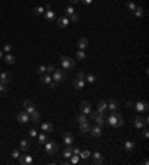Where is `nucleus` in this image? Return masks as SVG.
I'll list each match as a JSON object with an SVG mask.
<instances>
[{
	"instance_id": "nucleus-29",
	"label": "nucleus",
	"mask_w": 149,
	"mask_h": 165,
	"mask_svg": "<svg viewBox=\"0 0 149 165\" xmlns=\"http://www.w3.org/2000/svg\"><path fill=\"white\" fill-rule=\"evenodd\" d=\"M96 81H97L96 75H93V73H85V82L87 83H96Z\"/></svg>"
},
{
	"instance_id": "nucleus-36",
	"label": "nucleus",
	"mask_w": 149,
	"mask_h": 165,
	"mask_svg": "<svg viewBox=\"0 0 149 165\" xmlns=\"http://www.w3.org/2000/svg\"><path fill=\"white\" fill-rule=\"evenodd\" d=\"M87 121H88L87 115H84V113H81V115H76V122H78V124H81V122H87Z\"/></svg>"
},
{
	"instance_id": "nucleus-41",
	"label": "nucleus",
	"mask_w": 149,
	"mask_h": 165,
	"mask_svg": "<svg viewBox=\"0 0 149 165\" xmlns=\"http://www.w3.org/2000/svg\"><path fill=\"white\" fill-rule=\"evenodd\" d=\"M6 92H8V85L0 82V94H2V95H5Z\"/></svg>"
},
{
	"instance_id": "nucleus-30",
	"label": "nucleus",
	"mask_w": 149,
	"mask_h": 165,
	"mask_svg": "<svg viewBox=\"0 0 149 165\" xmlns=\"http://www.w3.org/2000/svg\"><path fill=\"white\" fill-rule=\"evenodd\" d=\"M108 109H109L111 112H116V110L119 109V106H118V103H116L115 100H111V101L108 103Z\"/></svg>"
},
{
	"instance_id": "nucleus-9",
	"label": "nucleus",
	"mask_w": 149,
	"mask_h": 165,
	"mask_svg": "<svg viewBox=\"0 0 149 165\" xmlns=\"http://www.w3.org/2000/svg\"><path fill=\"white\" fill-rule=\"evenodd\" d=\"M17 121H18L20 124H27V122H30V115L23 110V112H20V113L17 115Z\"/></svg>"
},
{
	"instance_id": "nucleus-49",
	"label": "nucleus",
	"mask_w": 149,
	"mask_h": 165,
	"mask_svg": "<svg viewBox=\"0 0 149 165\" xmlns=\"http://www.w3.org/2000/svg\"><path fill=\"white\" fill-rule=\"evenodd\" d=\"M72 150H73V155H79V153H81V149H79V147H76V146H73V149H72Z\"/></svg>"
},
{
	"instance_id": "nucleus-10",
	"label": "nucleus",
	"mask_w": 149,
	"mask_h": 165,
	"mask_svg": "<svg viewBox=\"0 0 149 165\" xmlns=\"http://www.w3.org/2000/svg\"><path fill=\"white\" fill-rule=\"evenodd\" d=\"M133 109H136L139 113H142V112H148L149 104H148V101H139V103H136V104H134V107H133Z\"/></svg>"
},
{
	"instance_id": "nucleus-18",
	"label": "nucleus",
	"mask_w": 149,
	"mask_h": 165,
	"mask_svg": "<svg viewBox=\"0 0 149 165\" xmlns=\"http://www.w3.org/2000/svg\"><path fill=\"white\" fill-rule=\"evenodd\" d=\"M124 149H125L128 153H131V152L136 149V143H134L133 140H127V141L124 143Z\"/></svg>"
},
{
	"instance_id": "nucleus-46",
	"label": "nucleus",
	"mask_w": 149,
	"mask_h": 165,
	"mask_svg": "<svg viewBox=\"0 0 149 165\" xmlns=\"http://www.w3.org/2000/svg\"><path fill=\"white\" fill-rule=\"evenodd\" d=\"M54 70H55V67H54L52 64H49V66H46V73H49V75H51V73H52Z\"/></svg>"
},
{
	"instance_id": "nucleus-44",
	"label": "nucleus",
	"mask_w": 149,
	"mask_h": 165,
	"mask_svg": "<svg viewBox=\"0 0 149 165\" xmlns=\"http://www.w3.org/2000/svg\"><path fill=\"white\" fill-rule=\"evenodd\" d=\"M3 51H5L6 54H11V51H12V45H9V43H6V45L3 46Z\"/></svg>"
},
{
	"instance_id": "nucleus-52",
	"label": "nucleus",
	"mask_w": 149,
	"mask_h": 165,
	"mask_svg": "<svg viewBox=\"0 0 149 165\" xmlns=\"http://www.w3.org/2000/svg\"><path fill=\"white\" fill-rule=\"evenodd\" d=\"M70 3H78V1H81V0H69Z\"/></svg>"
},
{
	"instance_id": "nucleus-37",
	"label": "nucleus",
	"mask_w": 149,
	"mask_h": 165,
	"mask_svg": "<svg viewBox=\"0 0 149 165\" xmlns=\"http://www.w3.org/2000/svg\"><path fill=\"white\" fill-rule=\"evenodd\" d=\"M79 161H81L79 155H72V156L69 158V162H70V164H78Z\"/></svg>"
},
{
	"instance_id": "nucleus-20",
	"label": "nucleus",
	"mask_w": 149,
	"mask_h": 165,
	"mask_svg": "<svg viewBox=\"0 0 149 165\" xmlns=\"http://www.w3.org/2000/svg\"><path fill=\"white\" fill-rule=\"evenodd\" d=\"M85 83H87L85 82V79H78V78H76L73 81V88L74 89H78V91H79V89H84Z\"/></svg>"
},
{
	"instance_id": "nucleus-8",
	"label": "nucleus",
	"mask_w": 149,
	"mask_h": 165,
	"mask_svg": "<svg viewBox=\"0 0 149 165\" xmlns=\"http://www.w3.org/2000/svg\"><path fill=\"white\" fill-rule=\"evenodd\" d=\"M23 107H24V112H27L29 115H30V113H33V112L36 110L35 103H33V101H30V100H26V101L23 103Z\"/></svg>"
},
{
	"instance_id": "nucleus-22",
	"label": "nucleus",
	"mask_w": 149,
	"mask_h": 165,
	"mask_svg": "<svg viewBox=\"0 0 149 165\" xmlns=\"http://www.w3.org/2000/svg\"><path fill=\"white\" fill-rule=\"evenodd\" d=\"M106 110H108V103H106V101H103V100H102V101H99V104H97V112L105 115V112H106Z\"/></svg>"
},
{
	"instance_id": "nucleus-15",
	"label": "nucleus",
	"mask_w": 149,
	"mask_h": 165,
	"mask_svg": "<svg viewBox=\"0 0 149 165\" xmlns=\"http://www.w3.org/2000/svg\"><path fill=\"white\" fill-rule=\"evenodd\" d=\"M91 155H93V159H94V164H97V165L105 164V158H103V155H102L100 152H94V153H91Z\"/></svg>"
},
{
	"instance_id": "nucleus-6",
	"label": "nucleus",
	"mask_w": 149,
	"mask_h": 165,
	"mask_svg": "<svg viewBox=\"0 0 149 165\" xmlns=\"http://www.w3.org/2000/svg\"><path fill=\"white\" fill-rule=\"evenodd\" d=\"M148 124H149V118H142L140 115L134 118V126L137 129H142L143 126H148Z\"/></svg>"
},
{
	"instance_id": "nucleus-50",
	"label": "nucleus",
	"mask_w": 149,
	"mask_h": 165,
	"mask_svg": "<svg viewBox=\"0 0 149 165\" xmlns=\"http://www.w3.org/2000/svg\"><path fill=\"white\" fill-rule=\"evenodd\" d=\"M81 1H82L84 4H93V1H94V0H81Z\"/></svg>"
},
{
	"instance_id": "nucleus-39",
	"label": "nucleus",
	"mask_w": 149,
	"mask_h": 165,
	"mask_svg": "<svg viewBox=\"0 0 149 165\" xmlns=\"http://www.w3.org/2000/svg\"><path fill=\"white\" fill-rule=\"evenodd\" d=\"M64 12H66V15H67V16H70V15H73L76 10L73 9V6H67V7L64 9Z\"/></svg>"
},
{
	"instance_id": "nucleus-38",
	"label": "nucleus",
	"mask_w": 149,
	"mask_h": 165,
	"mask_svg": "<svg viewBox=\"0 0 149 165\" xmlns=\"http://www.w3.org/2000/svg\"><path fill=\"white\" fill-rule=\"evenodd\" d=\"M125 6H127V9H128V10H130V12H133V10H134V9H136V7H137V6H136V3H134V1H127V4H125Z\"/></svg>"
},
{
	"instance_id": "nucleus-32",
	"label": "nucleus",
	"mask_w": 149,
	"mask_h": 165,
	"mask_svg": "<svg viewBox=\"0 0 149 165\" xmlns=\"http://www.w3.org/2000/svg\"><path fill=\"white\" fill-rule=\"evenodd\" d=\"M48 140H49V138H48L46 132H42V134H39V135H37V141H39L40 144H45Z\"/></svg>"
},
{
	"instance_id": "nucleus-19",
	"label": "nucleus",
	"mask_w": 149,
	"mask_h": 165,
	"mask_svg": "<svg viewBox=\"0 0 149 165\" xmlns=\"http://www.w3.org/2000/svg\"><path fill=\"white\" fill-rule=\"evenodd\" d=\"M40 128H42L43 132H52L54 131V124L52 122H43L40 125Z\"/></svg>"
},
{
	"instance_id": "nucleus-34",
	"label": "nucleus",
	"mask_w": 149,
	"mask_h": 165,
	"mask_svg": "<svg viewBox=\"0 0 149 165\" xmlns=\"http://www.w3.org/2000/svg\"><path fill=\"white\" fill-rule=\"evenodd\" d=\"M90 156H91V152H90V150H82V152L79 153V158L84 159V161H87Z\"/></svg>"
},
{
	"instance_id": "nucleus-51",
	"label": "nucleus",
	"mask_w": 149,
	"mask_h": 165,
	"mask_svg": "<svg viewBox=\"0 0 149 165\" xmlns=\"http://www.w3.org/2000/svg\"><path fill=\"white\" fill-rule=\"evenodd\" d=\"M125 106H127V107H134V103H131V101H127V103H125Z\"/></svg>"
},
{
	"instance_id": "nucleus-54",
	"label": "nucleus",
	"mask_w": 149,
	"mask_h": 165,
	"mask_svg": "<svg viewBox=\"0 0 149 165\" xmlns=\"http://www.w3.org/2000/svg\"><path fill=\"white\" fill-rule=\"evenodd\" d=\"M115 1H116V0H115Z\"/></svg>"
},
{
	"instance_id": "nucleus-40",
	"label": "nucleus",
	"mask_w": 149,
	"mask_h": 165,
	"mask_svg": "<svg viewBox=\"0 0 149 165\" xmlns=\"http://www.w3.org/2000/svg\"><path fill=\"white\" fill-rule=\"evenodd\" d=\"M37 73H39V75H45V73H46V66H45V64H40V66L37 67Z\"/></svg>"
},
{
	"instance_id": "nucleus-1",
	"label": "nucleus",
	"mask_w": 149,
	"mask_h": 165,
	"mask_svg": "<svg viewBox=\"0 0 149 165\" xmlns=\"http://www.w3.org/2000/svg\"><path fill=\"white\" fill-rule=\"evenodd\" d=\"M106 122L111 125L112 128H115V126H122V125H124V118H122L119 113L112 112L109 116H106Z\"/></svg>"
},
{
	"instance_id": "nucleus-11",
	"label": "nucleus",
	"mask_w": 149,
	"mask_h": 165,
	"mask_svg": "<svg viewBox=\"0 0 149 165\" xmlns=\"http://www.w3.org/2000/svg\"><path fill=\"white\" fill-rule=\"evenodd\" d=\"M18 161H20L21 165H30L33 164V156L32 155H20Z\"/></svg>"
},
{
	"instance_id": "nucleus-55",
	"label": "nucleus",
	"mask_w": 149,
	"mask_h": 165,
	"mask_svg": "<svg viewBox=\"0 0 149 165\" xmlns=\"http://www.w3.org/2000/svg\"><path fill=\"white\" fill-rule=\"evenodd\" d=\"M0 73H2V72H0Z\"/></svg>"
},
{
	"instance_id": "nucleus-2",
	"label": "nucleus",
	"mask_w": 149,
	"mask_h": 165,
	"mask_svg": "<svg viewBox=\"0 0 149 165\" xmlns=\"http://www.w3.org/2000/svg\"><path fill=\"white\" fill-rule=\"evenodd\" d=\"M51 75H52V81L57 83L66 81V70H64V69H55Z\"/></svg>"
},
{
	"instance_id": "nucleus-53",
	"label": "nucleus",
	"mask_w": 149,
	"mask_h": 165,
	"mask_svg": "<svg viewBox=\"0 0 149 165\" xmlns=\"http://www.w3.org/2000/svg\"><path fill=\"white\" fill-rule=\"evenodd\" d=\"M0 60H3V52L0 51Z\"/></svg>"
},
{
	"instance_id": "nucleus-43",
	"label": "nucleus",
	"mask_w": 149,
	"mask_h": 165,
	"mask_svg": "<svg viewBox=\"0 0 149 165\" xmlns=\"http://www.w3.org/2000/svg\"><path fill=\"white\" fill-rule=\"evenodd\" d=\"M20 155H21V153H20V150H18V149L12 150V153H11V156H12L14 159H18V158H20Z\"/></svg>"
},
{
	"instance_id": "nucleus-24",
	"label": "nucleus",
	"mask_w": 149,
	"mask_h": 165,
	"mask_svg": "<svg viewBox=\"0 0 149 165\" xmlns=\"http://www.w3.org/2000/svg\"><path fill=\"white\" fill-rule=\"evenodd\" d=\"M40 82L45 83V85H49L52 82V76L49 73H45V75H40Z\"/></svg>"
},
{
	"instance_id": "nucleus-17",
	"label": "nucleus",
	"mask_w": 149,
	"mask_h": 165,
	"mask_svg": "<svg viewBox=\"0 0 149 165\" xmlns=\"http://www.w3.org/2000/svg\"><path fill=\"white\" fill-rule=\"evenodd\" d=\"M63 141H64V144H66V146L73 144V135H72V132L66 131V132L63 134Z\"/></svg>"
},
{
	"instance_id": "nucleus-13",
	"label": "nucleus",
	"mask_w": 149,
	"mask_h": 165,
	"mask_svg": "<svg viewBox=\"0 0 149 165\" xmlns=\"http://www.w3.org/2000/svg\"><path fill=\"white\" fill-rule=\"evenodd\" d=\"M90 134H91L93 137H102L103 129H102L100 125H96V126H91V128H90Z\"/></svg>"
},
{
	"instance_id": "nucleus-3",
	"label": "nucleus",
	"mask_w": 149,
	"mask_h": 165,
	"mask_svg": "<svg viewBox=\"0 0 149 165\" xmlns=\"http://www.w3.org/2000/svg\"><path fill=\"white\" fill-rule=\"evenodd\" d=\"M88 116H90V119H93L96 124L100 125V126H103L105 122H106V116H105L103 113H99V112H91Z\"/></svg>"
},
{
	"instance_id": "nucleus-26",
	"label": "nucleus",
	"mask_w": 149,
	"mask_h": 165,
	"mask_svg": "<svg viewBox=\"0 0 149 165\" xmlns=\"http://www.w3.org/2000/svg\"><path fill=\"white\" fill-rule=\"evenodd\" d=\"M88 39L87 37H81L79 40H78V48L79 49H85V48H88Z\"/></svg>"
},
{
	"instance_id": "nucleus-16",
	"label": "nucleus",
	"mask_w": 149,
	"mask_h": 165,
	"mask_svg": "<svg viewBox=\"0 0 149 165\" xmlns=\"http://www.w3.org/2000/svg\"><path fill=\"white\" fill-rule=\"evenodd\" d=\"M45 18H46L48 22H54L57 19V15H55V12L52 9H48V10H45Z\"/></svg>"
},
{
	"instance_id": "nucleus-35",
	"label": "nucleus",
	"mask_w": 149,
	"mask_h": 165,
	"mask_svg": "<svg viewBox=\"0 0 149 165\" xmlns=\"http://www.w3.org/2000/svg\"><path fill=\"white\" fill-rule=\"evenodd\" d=\"M33 13H35V15L45 13V6H36V7H33Z\"/></svg>"
},
{
	"instance_id": "nucleus-42",
	"label": "nucleus",
	"mask_w": 149,
	"mask_h": 165,
	"mask_svg": "<svg viewBox=\"0 0 149 165\" xmlns=\"http://www.w3.org/2000/svg\"><path fill=\"white\" fill-rule=\"evenodd\" d=\"M79 18H81V16L74 12L73 15H70V19H69V21H70V22H78V21H79Z\"/></svg>"
},
{
	"instance_id": "nucleus-33",
	"label": "nucleus",
	"mask_w": 149,
	"mask_h": 165,
	"mask_svg": "<svg viewBox=\"0 0 149 165\" xmlns=\"http://www.w3.org/2000/svg\"><path fill=\"white\" fill-rule=\"evenodd\" d=\"M76 60H81V61L87 60V54H85V51H84V49H79V51L76 52Z\"/></svg>"
},
{
	"instance_id": "nucleus-23",
	"label": "nucleus",
	"mask_w": 149,
	"mask_h": 165,
	"mask_svg": "<svg viewBox=\"0 0 149 165\" xmlns=\"http://www.w3.org/2000/svg\"><path fill=\"white\" fill-rule=\"evenodd\" d=\"M90 128H91V125H90L88 121H87V122H81V124H79V131H81L82 134L90 132Z\"/></svg>"
},
{
	"instance_id": "nucleus-5",
	"label": "nucleus",
	"mask_w": 149,
	"mask_h": 165,
	"mask_svg": "<svg viewBox=\"0 0 149 165\" xmlns=\"http://www.w3.org/2000/svg\"><path fill=\"white\" fill-rule=\"evenodd\" d=\"M57 150H58V144H57L55 141L48 140V141L45 143V152H46L48 155H54V153H57Z\"/></svg>"
},
{
	"instance_id": "nucleus-7",
	"label": "nucleus",
	"mask_w": 149,
	"mask_h": 165,
	"mask_svg": "<svg viewBox=\"0 0 149 165\" xmlns=\"http://www.w3.org/2000/svg\"><path fill=\"white\" fill-rule=\"evenodd\" d=\"M93 112V106H91V103L90 101H82L81 103V113H84V115H90Z\"/></svg>"
},
{
	"instance_id": "nucleus-14",
	"label": "nucleus",
	"mask_w": 149,
	"mask_h": 165,
	"mask_svg": "<svg viewBox=\"0 0 149 165\" xmlns=\"http://www.w3.org/2000/svg\"><path fill=\"white\" fill-rule=\"evenodd\" d=\"M11 81H12V75H11V73H8V72H2V73H0V82L2 83L9 85Z\"/></svg>"
},
{
	"instance_id": "nucleus-48",
	"label": "nucleus",
	"mask_w": 149,
	"mask_h": 165,
	"mask_svg": "<svg viewBox=\"0 0 149 165\" xmlns=\"http://www.w3.org/2000/svg\"><path fill=\"white\" fill-rule=\"evenodd\" d=\"M142 129H143V137H145V138H148V137H149V129L146 128V126H143Z\"/></svg>"
},
{
	"instance_id": "nucleus-27",
	"label": "nucleus",
	"mask_w": 149,
	"mask_h": 165,
	"mask_svg": "<svg viewBox=\"0 0 149 165\" xmlns=\"http://www.w3.org/2000/svg\"><path fill=\"white\" fill-rule=\"evenodd\" d=\"M30 121H32V122H35V124L40 122V113H39L37 110H35L33 113H30Z\"/></svg>"
},
{
	"instance_id": "nucleus-31",
	"label": "nucleus",
	"mask_w": 149,
	"mask_h": 165,
	"mask_svg": "<svg viewBox=\"0 0 149 165\" xmlns=\"http://www.w3.org/2000/svg\"><path fill=\"white\" fill-rule=\"evenodd\" d=\"M29 147H30V143H29L27 140H21V143H20V150H21V152H27Z\"/></svg>"
},
{
	"instance_id": "nucleus-4",
	"label": "nucleus",
	"mask_w": 149,
	"mask_h": 165,
	"mask_svg": "<svg viewBox=\"0 0 149 165\" xmlns=\"http://www.w3.org/2000/svg\"><path fill=\"white\" fill-rule=\"evenodd\" d=\"M60 63H61V67H63L64 70H72V69H74V60L69 58V57L61 55V57H60Z\"/></svg>"
},
{
	"instance_id": "nucleus-28",
	"label": "nucleus",
	"mask_w": 149,
	"mask_h": 165,
	"mask_svg": "<svg viewBox=\"0 0 149 165\" xmlns=\"http://www.w3.org/2000/svg\"><path fill=\"white\" fill-rule=\"evenodd\" d=\"M133 13H134V16H137V18H142V16L145 15V9H143L142 6H137V7L133 10Z\"/></svg>"
},
{
	"instance_id": "nucleus-45",
	"label": "nucleus",
	"mask_w": 149,
	"mask_h": 165,
	"mask_svg": "<svg viewBox=\"0 0 149 165\" xmlns=\"http://www.w3.org/2000/svg\"><path fill=\"white\" fill-rule=\"evenodd\" d=\"M29 135L32 137V138H35V137H37V131L35 129V128H32V129H29Z\"/></svg>"
},
{
	"instance_id": "nucleus-25",
	"label": "nucleus",
	"mask_w": 149,
	"mask_h": 165,
	"mask_svg": "<svg viewBox=\"0 0 149 165\" xmlns=\"http://www.w3.org/2000/svg\"><path fill=\"white\" fill-rule=\"evenodd\" d=\"M72 149H73V146H72V144H69V146H66V149L63 150V156L69 159V158H70V156L73 155V150H72Z\"/></svg>"
},
{
	"instance_id": "nucleus-47",
	"label": "nucleus",
	"mask_w": 149,
	"mask_h": 165,
	"mask_svg": "<svg viewBox=\"0 0 149 165\" xmlns=\"http://www.w3.org/2000/svg\"><path fill=\"white\" fill-rule=\"evenodd\" d=\"M76 78H78V79H85V72H82V70L78 72V76H76Z\"/></svg>"
},
{
	"instance_id": "nucleus-21",
	"label": "nucleus",
	"mask_w": 149,
	"mask_h": 165,
	"mask_svg": "<svg viewBox=\"0 0 149 165\" xmlns=\"http://www.w3.org/2000/svg\"><path fill=\"white\" fill-rule=\"evenodd\" d=\"M15 57L12 55V54H6V55H3V61L6 63V64H9V66H12V64H15Z\"/></svg>"
},
{
	"instance_id": "nucleus-12",
	"label": "nucleus",
	"mask_w": 149,
	"mask_h": 165,
	"mask_svg": "<svg viewBox=\"0 0 149 165\" xmlns=\"http://www.w3.org/2000/svg\"><path fill=\"white\" fill-rule=\"evenodd\" d=\"M55 21H57V25H58L60 28H66V27L70 24V21H69L67 16H60V18H57Z\"/></svg>"
}]
</instances>
